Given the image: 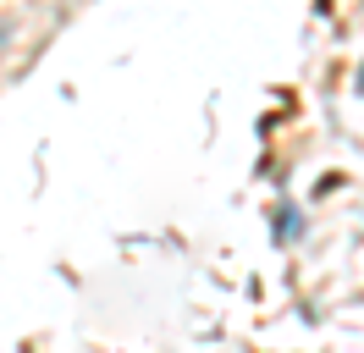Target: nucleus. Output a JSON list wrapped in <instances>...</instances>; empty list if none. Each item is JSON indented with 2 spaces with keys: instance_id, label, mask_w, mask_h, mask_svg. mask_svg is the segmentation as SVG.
Instances as JSON below:
<instances>
[{
  "instance_id": "f257e3e1",
  "label": "nucleus",
  "mask_w": 364,
  "mask_h": 353,
  "mask_svg": "<svg viewBox=\"0 0 364 353\" xmlns=\"http://www.w3.org/2000/svg\"><path fill=\"white\" fill-rule=\"evenodd\" d=\"M6 39H11V28H0V44H6Z\"/></svg>"
}]
</instances>
